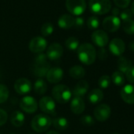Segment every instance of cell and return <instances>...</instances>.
I'll return each instance as SVG.
<instances>
[{
	"mask_svg": "<svg viewBox=\"0 0 134 134\" xmlns=\"http://www.w3.org/2000/svg\"><path fill=\"white\" fill-rule=\"evenodd\" d=\"M77 56L83 64L89 65L96 61V51L92 44L85 43L79 46L77 49Z\"/></svg>",
	"mask_w": 134,
	"mask_h": 134,
	"instance_id": "6da1fadb",
	"label": "cell"
},
{
	"mask_svg": "<svg viewBox=\"0 0 134 134\" xmlns=\"http://www.w3.org/2000/svg\"><path fill=\"white\" fill-rule=\"evenodd\" d=\"M52 96L54 100L58 103H66L72 98V92L68 86L65 85H58L52 89Z\"/></svg>",
	"mask_w": 134,
	"mask_h": 134,
	"instance_id": "7a4b0ae2",
	"label": "cell"
},
{
	"mask_svg": "<svg viewBox=\"0 0 134 134\" xmlns=\"http://www.w3.org/2000/svg\"><path fill=\"white\" fill-rule=\"evenodd\" d=\"M52 123L51 118L45 114H39L33 117L31 121L32 129L37 132H43L47 131Z\"/></svg>",
	"mask_w": 134,
	"mask_h": 134,
	"instance_id": "3957f363",
	"label": "cell"
},
{
	"mask_svg": "<svg viewBox=\"0 0 134 134\" xmlns=\"http://www.w3.org/2000/svg\"><path fill=\"white\" fill-rule=\"evenodd\" d=\"M90 10L99 15L107 14L111 9V3L110 0H90Z\"/></svg>",
	"mask_w": 134,
	"mask_h": 134,
	"instance_id": "277c9868",
	"label": "cell"
},
{
	"mask_svg": "<svg viewBox=\"0 0 134 134\" xmlns=\"http://www.w3.org/2000/svg\"><path fill=\"white\" fill-rule=\"evenodd\" d=\"M65 7L73 15L80 16L86 10V3L85 0H66Z\"/></svg>",
	"mask_w": 134,
	"mask_h": 134,
	"instance_id": "5b68a950",
	"label": "cell"
},
{
	"mask_svg": "<svg viewBox=\"0 0 134 134\" xmlns=\"http://www.w3.org/2000/svg\"><path fill=\"white\" fill-rule=\"evenodd\" d=\"M40 109L47 114H56V104L53 98L50 96H43L39 102Z\"/></svg>",
	"mask_w": 134,
	"mask_h": 134,
	"instance_id": "8992f818",
	"label": "cell"
},
{
	"mask_svg": "<svg viewBox=\"0 0 134 134\" xmlns=\"http://www.w3.org/2000/svg\"><path fill=\"white\" fill-rule=\"evenodd\" d=\"M20 107L21 109L29 114L34 113L38 109V103L36 100L29 96H24L20 102Z\"/></svg>",
	"mask_w": 134,
	"mask_h": 134,
	"instance_id": "52a82bcc",
	"label": "cell"
},
{
	"mask_svg": "<svg viewBox=\"0 0 134 134\" xmlns=\"http://www.w3.org/2000/svg\"><path fill=\"white\" fill-rule=\"evenodd\" d=\"M47 42L43 37L36 36L31 40L29 44V48L32 52L40 54L42 53L47 48Z\"/></svg>",
	"mask_w": 134,
	"mask_h": 134,
	"instance_id": "ba28073f",
	"label": "cell"
},
{
	"mask_svg": "<svg viewBox=\"0 0 134 134\" xmlns=\"http://www.w3.org/2000/svg\"><path fill=\"white\" fill-rule=\"evenodd\" d=\"M111 114V109L109 105L103 103L97 106L94 110V115L97 121H105L109 118Z\"/></svg>",
	"mask_w": 134,
	"mask_h": 134,
	"instance_id": "9c48e42d",
	"label": "cell"
},
{
	"mask_svg": "<svg viewBox=\"0 0 134 134\" xmlns=\"http://www.w3.org/2000/svg\"><path fill=\"white\" fill-rule=\"evenodd\" d=\"M14 89L20 95H25L31 92L32 90V83L27 78H19L14 83Z\"/></svg>",
	"mask_w": 134,
	"mask_h": 134,
	"instance_id": "30bf717a",
	"label": "cell"
},
{
	"mask_svg": "<svg viewBox=\"0 0 134 134\" xmlns=\"http://www.w3.org/2000/svg\"><path fill=\"white\" fill-rule=\"evenodd\" d=\"M121 25V21L118 17L109 16L107 17L103 21V28L110 32H116Z\"/></svg>",
	"mask_w": 134,
	"mask_h": 134,
	"instance_id": "8fae6325",
	"label": "cell"
},
{
	"mask_svg": "<svg viewBox=\"0 0 134 134\" xmlns=\"http://www.w3.org/2000/svg\"><path fill=\"white\" fill-rule=\"evenodd\" d=\"M63 54V48L60 43H54L49 46L47 50L46 55L49 60H58L59 59Z\"/></svg>",
	"mask_w": 134,
	"mask_h": 134,
	"instance_id": "7c38bea8",
	"label": "cell"
},
{
	"mask_svg": "<svg viewBox=\"0 0 134 134\" xmlns=\"http://www.w3.org/2000/svg\"><path fill=\"white\" fill-rule=\"evenodd\" d=\"M92 42L99 47H104L109 42V37L103 30H96L92 34Z\"/></svg>",
	"mask_w": 134,
	"mask_h": 134,
	"instance_id": "4fadbf2b",
	"label": "cell"
},
{
	"mask_svg": "<svg viewBox=\"0 0 134 134\" xmlns=\"http://www.w3.org/2000/svg\"><path fill=\"white\" fill-rule=\"evenodd\" d=\"M46 77L51 84H58L63 78V70L60 67H52L48 70Z\"/></svg>",
	"mask_w": 134,
	"mask_h": 134,
	"instance_id": "5bb4252c",
	"label": "cell"
},
{
	"mask_svg": "<svg viewBox=\"0 0 134 134\" xmlns=\"http://www.w3.org/2000/svg\"><path fill=\"white\" fill-rule=\"evenodd\" d=\"M109 49L113 54L120 56L121 54L124 53L125 49V45L124 41L121 39L115 38V39H113L110 42Z\"/></svg>",
	"mask_w": 134,
	"mask_h": 134,
	"instance_id": "9a60e30c",
	"label": "cell"
},
{
	"mask_svg": "<svg viewBox=\"0 0 134 134\" xmlns=\"http://www.w3.org/2000/svg\"><path fill=\"white\" fill-rule=\"evenodd\" d=\"M50 64L49 62L43 63V64H34L32 65V74L38 77L39 79H42L46 77L48 70H50Z\"/></svg>",
	"mask_w": 134,
	"mask_h": 134,
	"instance_id": "2e32d148",
	"label": "cell"
},
{
	"mask_svg": "<svg viewBox=\"0 0 134 134\" xmlns=\"http://www.w3.org/2000/svg\"><path fill=\"white\" fill-rule=\"evenodd\" d=\"M122 99L129 104H134V85H125L121 91Z\"/></svg>",
	"mask_w": 134,
	"mask_h": 134,
	"instance_id": "e0dca14e",
	"label": "cell"
},
{
	"mask_svg": "<svg viewBox=\"0 0 134 134\" xmlns=\"http://www.w3.org/2000/svg\"><path fill=\"white\" fill-rule=\"evenodd\" d=\"M85 109V103L81 97H74L70 103V110L75 114H81Z\"/></svg>",
	"mask_w": 134,
	"mask_h": 134,
	"instance_id": "ac0fdd59",
	"label": "cell"
},
{
	"mask_svg": "<svg viewBox=\"0 0 134 134\" xmlns=\"http://www.w3.org/2000/svg\"><path fill=\"white\" fill-rule=\"evenodd\" d=\"M89 88V85L87 81L82 80L80 81L74 88L72 95L74 96V97H83L88 92Z\"/></svg>",
	"mask_w": 134,
	"mask_h": 134,
	"instance_id": "d6986e66",
	"label": "cell"
},
{
	"mask_svg": "<svg viewBox=\"0 0 134 134\" xmlns=\"http://www.w3.org/2000/svg\"><path fill=\"white\" fill-rule=\"evenodd\" d=\"M58 25L61 29H69L74 25V18L70 14H63L58 18Z\"/></svg>",
	"mask_w": 134,
	"mask_h": 134,
	"instance_id": "ffe728a7",
	"label": "cell"
},
{
	"mask_svg": "<svg viewBox=\"0 0 134 134\" xmlns=\"http://www.w3.org/2000/svg\"><path fill=\"white\" fill-rule=\"evenodd\" d=\"M25 120V114L19 110H15L12 113L10 117V121L12 125L16 127H21L24 125Z\"/></svg>",
	"mask_w": 134,
	"mask_h": 134,
	"instance_id": "44dd1931",
	"label": "cell"
},
{
	"mask_svg": "<svg viewBox=\"0 0 134 134\" xmlns=\"http://www.w3.org/2000/svg\"><path fill=\"white\" fill-rule=\"evenodd\" d=\"M88 99L89 102L92 104L99 103L103 99V92L99 88H94L89 92Z\"/></svg>",
	"mask_w": 134,
	"mask_h": 134,
	"instance_id": "7402d4cb",
	"label": "cell"
},
{
	"mask_svg": "<svg viewBox=\"0 0 134 134\" xmlns=\"http://www.w3.org/2000/svg\"><path fill=\"white\" fill-rule=\"evenodd\" d=\"M70 75L74 79L80 80L85 76V70L81 65H74L70 70Z\"/></svg>",
	"mask_w": 134,
	"mask_h": 134,
	"instance_id": "603a6c76",
	"label": "cell"
},
{
	"mask_svg": "<svg viewBox=\"0 0 134 134\" xmlns=\"http://www.w3.org/2000/svg\"><path fill=\"white\" fill-rule=\"evenodd\" d=\"M54 127L58 130H65L69 127V121L65 118L58 117L52 120Z\"/></svg>",
	"mask_w": 134,
	"mask_h": 134,
	"instance_id": "cb8c5ba5",
	"label": "cell"
},
{
	"mask_svg": "<svg viewBox=\"0 0 134 134\" xmlns=\"http://www.w3.org/2000/svg\"><path fill=\"white\" fill-rule=\"evenodd\" d=\"M131 62H129L125 57H120L118 59V68L119 71L122 74H125L131 67H132Z\"/></svg>",
	"mask_w": 134,
	"mask_h": 134,
	"instance_id": "d4e9b609",
	"label": "cell"
},
{
	"mask_svg": "<svg viewBox=\"0 0 134 134\" xmlns=\"http://www.w3.org/2000/svg\"><path fill=\"white\" fill-rule=\"evenodd\" d=\"M33 88H34V91L36 94L43 95L47 92V85L43 79H38L35 82Z\"/></svg>",
	"mask_w": 134,
	"mask_h": 134,
	"instance_id": "484cf974",
	"label": "cell"
},
{
	"mask_svg": "<svg viewBox=\"0 0 134 134\" xmlns=\"http://www.w3.org/2000/svg\"><path fill=\"white\" fill-rule=\"evenodd\" d=\"M79 46H80L79 40L76 37H74V36L69 37L65 40V47L70 51H77Z\"/></svg>",
	"mask_w": 134,
	"mask_h": 134,
	"instance_id": "4316f807",
	"label": "cell"
},
{
	"mask_svg": "<svg viewBox=\"0 0 134 134\" xmlns=\"http://www.w3.org/2000/svg\"><path fill=\"white\" fill-rule=\"evenodd\" d=\"M111 81L115 85H118V86H121L124 85L125 83V77H124V74L122 73H121L120 71H116L114 72L113 74H112V77H111Z\"/></svg>",
	"mask_w": 134,
	"mask_h": 134,
	"instance_id": "83f0119b",
	"label": "cell"
},
{
	"mask_svg": "<svg viewBox=\"0 0 134 134\" xmlns=\"http://www.w3.org/2000/svg\"><path fill=\"white\" fill-rule=\"evenodd\" d=\"M40 31H41V34L43 36H49L54 32V26L52 24L49 22H46L42 25Z\"/></svg>",
	"mask_w": 134,
	"mask_h": 134,
	"instance_id": "f1b7e54d",
	"label": "cell"
},
{
	"mask_svg": "<svg viewBox=\"0 0 134 134\" xmlns=\"http://www.w3.org/2000/svg\"><path fill=\"white\" fill-rule=\"evenodd\" d=\"M9 89L4 85H0V103H5L9 97Z\"/></svg>",
	"mask_w": 134,
	"mask_h": 134,
	"instance_id": "f546056e",
	"label": "cell"
},
{
	"mask_svg": "<svg viewBox=\"0 0 134 134\" xmlns=\"http://www.w3.org/2000/svg\"><path fill=\"white\" fill-rule=\"evenodd\" d=\"M123 30L125 33L129 35L134 34V21L132 19L126 21L123 25Z\"/></svg>",
	"mask_w": 134,
	"mask_h": 134,
	"instance_id": "4dcf8cb0",
	"label": "cell"
},
{
	"mask_svg": "<svg viewBox=\"0 0 134 134\" xmlns=\"http://www.w3.org/2000/svg\"><path fill=\"white\" fill-rule=\"evenodd\" d=\"M110 82H111V79L108 75H103V76L100 77L98 81L99 86L103 89L107 88L110 86Z\"/></svg>",
	"mask_w": 134,
	"mask_h": 134,
	"instance_id": "1f68e13d",
	"label": "cell"
},
{
	"mask_svg": "<svg viewBox=\"0 0 134 134\" xmlns=\"http://www.w3.org/2000/svg\"><path fill=\"white\" fill-rule=\"evenodd\" d=\"M87 25L90 29H96L99 26V19L96 16H92L88 19Z\"/></svg>",
	"mask_w": 134,
	"mask_h": 134,
	"instance_id": "d6a6232c",
	"label": "cell"
},
{
	"mask_svg": "<svg viewBox=\"0 0 134 134\" xmlns=\"http://www.w3.org/2000/svg\"><path fill=\"white\" fill-rule=\"evenodd\" d=\"M132 13L130 10L129 9H125L124 10H122L121 13H120V17H121V19L125 22L126 21H129V20H131L132 18Z\"/></svg>",
	"mask_w": 134,
	"mask_h": 134,
	"instance_id": "836d02e7",
	"label": "cell"
},
{
	"mask_svg": "<svg viewBox=\"0 0 134 134\" xmlns=\"http://www.w3.org/2000/svg\"><path fill=\"white\" fill-rule=\"evenodd\" d=\"M81 122L86 126H90L92 125H93L95 123V121L93 119V118L90 115H84L81 118Z\"/></svg>",
	"mask_w": 134,
	"mask_h": 134,
	"instance_id": "e575fe53",
	"label": "cell"
},
{
	"mask_svg": "<svg viewBox=\"0 0 134 134\" xmlns=\"http://www.w3.org/2000/svg\"><path fill=\"white\" fill-rule=\"evenodd\" d=\"M47 57L45 54L43 53H40L38 54V55L34 59V64H43V63H47L48 62L47 61Z\"/></svg>",
	"mask_w": 134,
	"mask_h": 134,
	"instance_id": "d590c367",
	"label": "cell"
},
{
	"mask_svg": "<svg viewBox=\"0 0 134 134\" xmlns=\"http://www.w3.org/2000/svg\"><path fill=\"white\" fill-rule=\"evenodd\" d=\"M131 0H114V4L119 8H126L130 4Z\"/></svg>",
	"mask_w": 134,
	"mask_h": 134,
	"instance_id": "8d00e7d4",
	"label": "cell"
},
{
	"mask_svg": "<svg viewBox=\"0 0 134 134\" xmlns=\"http://www.w3.org/2000/svg\"><path fill=\"white\" fill-rule=\"evenodd\" d=\"M7 119H8L7 113L4 110L0 108V126L3 125L7 121Z\"/></svg>",
	"mask_w": 134,
	"mask_h": 134,
	"instance_id": "74e56055",
	"label": "cell"
},
{
	"mask_svg": "<svg viewBox=\"0 0 134 134\" xmlns=\"http://www.w3.org/2000/svg\"><path fill=\"white\" fill-rule=\"evenodd\" d=\"M126 75V78L127 80L131 82V83H134V66L132 65L131 68L125 73Z\"/></svg>",
	"mask_w": 134,
	"mask_h": 134,
	"instance_id": "f35d334b",
	"label": "cell"
},
{
	"mask_svg": "<svg viewBox=\"0 0 134 134\" xmlns=\"http://www.w3.org/2000/svg\"><path fill=\"white\" fill-rule=\"evenodd\" d=\"M98 57L100 60H106L108 57V53L104 47H101L98 51Z\"/></svg>",
	"mask_w": 134,
	"mask_h": 134,
	"instance_id": "ab89813d",
	"label": "cell"
},
{
	"mask_svg": "<svg viewBox=\"0 0 134 134\" xmlns=\"http://www.w3.org/2000/svg\"><path fill=\"white\" fill-rule=\"evenodd\" d=\"M85 24V21L81 17H77L76 18H74V27L77 29H81V27H83Z\"/></svg>",
	"mask_w": 134,
	"mask_h": 134,
	"instance_id": "60d3db41",
	"label": "cell"
},
{
	"mask_svg": "<svg viewBox=\"0 0 134 134\" xmlns=\"http://www.w3.org/2000/svg\"><path fill=\"white\" fill-rule=\"evenodd\" d=\"M112 16H114V17H118V16H119L120 15V10H119V9L118 8H113V10H112Z\"/></svg>",
	"mask_w": 134,
	"mask_h": 134,
	"instance_id": "b9f144b4",
	"label": "cell"
},
{
	"mask_svg": "<svg viewBox=\"0 0 134 134\" xmlns=\"http://www.w3.org/2000/svg\"><path fill=\"white\" fill-rule=\"evenodd\" d=\"M129 49H130L131 51H132L134 52V40H133V41H132V42L129 43Z\"/></svg>",
	"mask_w": 134,
	"mask_h": 134,
	"instance_id": "7bdbcfd3",
	"label": "cell"
},
{
	"mask_svg": "<svg viewBox=\"0 0 134 134\" xmlns=\"http://www.w3.org/2000/svg\"><path fill=\"white\" fill-rule=\"evenodd\" d=\"M45 134H59L58 132H56V131H53V130H51V131H49V132H47V133H45Z\"/></svg>",
	"mask_w": 134,
	"mask_h": 134,
	"instance_id": "ee69618b",
	"label": "cell"
},
{
	"mask_svg": "<svg viewBox=\"0 0 134 134\" xmlns=\"http://www.w3.org/2000/svg\"><path fill=\"white\" fill-rule=\"evenodd\" d=\"M131 11H132V14L134 15V2L132 3V7H131Z\"/></svg>",
	"mask_w": 134,
	"mask_h": 134,
	"instance_id": "f6af8a7d",
	"label": "cell"
},
{
	"mask_svg": "<svg viewBox=\"0 0 134 134\" xmlns=\"http://www.w3.org/2000/svg\"><path fill=\"white\" fill-rule=\"evenodd\" d=\"M29 134H34V133H29Z\"/></svg>",
	"mask_w": 134,
	"mask_h": 134,
	"instance_id": "bcb514c9",
	"label": "cell"
},
{
	"mask_svg": "<svg viewBox=\"0 0 134 134\" xmlns=\"http://www.w3.org/2000/svg\"><path fill=\"white\" fill-rule=\"evenodd\" d=\"M114 134H118V133H114Z\"/></svg>",
	"mask_w": 134,
	"mask_h": 134,
	"instance_id": "7dc6e473",
	"label": "cell"
},
{
	"mask_svg": "<svg viewBox=\"0 0 134 134\" xmlns=\"http://www.w3.org/2000/svg\"><path fill=\"white\" fill-rule=\"evenodd\" d=\"M0 77H1V75H0Z\"/></svg>",
	"mask_w": 134,
	"mask_h": 134,
	"instance_id": "c3c4849f",
	"label": "cell"
}]
</instances>
